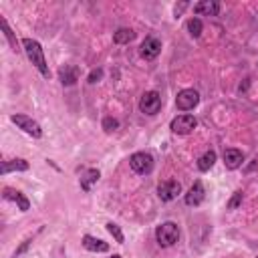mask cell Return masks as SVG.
Instances as JSON below:
<instances>
[{"mask_svg":"<svg viewBox=\"0 0 258 258\" xmlns=\"http://www.w3.org/2000/svg\"><path fill=\"white\" fill-rule=\"evenodd\" d=\"M161 109V95L157 91H147L139 99V111L143 115H155Z\"/></svg>","mask_w":258,"mask_h":258,"instance_id":"3","label":"cell"},{"mask_svg":"<svg viewBox=\"0 0 258 258\" xmlns=\"http://www.w3.org/2000/svg\"><path fill=\"white\" fill-rule=\"evenodd\" d=\"M187 30H189V34H191L194 38H198V36L202 34V30H204L202 20H200V18H189V20H187Z\"/></svg>","mask_w":258,"mask_h":258,"instance_id":"20","label":"cell"},{"mask_svg":"<svg viewBox=\"0 0 258 258\" xmlns=\"http://www.w3.org/2000/svg\"><path fill=\"white\" fill-rule=\"evenodd\" d=\"M99 177H101V171H99V169H95V167L87 169V171L81 175V189H83V191H91L93 183H97Z\"/></svg>","mask_w":258,"mask_h":258,"instance_id":"16","label":"cell"},{"mask_svg":"<svg viewBox=\"0 0 258 258\" xmlns=\"http://www.w3.org/2000/svg\"><path fill=\"white\" fill-rule=\"evenodd\" d=\"M10 119H12V123H14L18 129H22L24 133H28V135H32V137H36V139H38V137H42V129H40V125H38L32 117L16 113V115H12Z\"/></svg>","mask_w":258,"mask_h":258,"instance_id":"5","label":"cell"},{"mask_svg":"<svg viewBox=\"0 0 258 258\" xmlns=\"http://www.w3.org/2000/svg\"><path fill=\"white\" fill-rule=\"evenodd\" d=\"M204 198H206V191H204L202 181H194V185H191L189 191L185 194V204L196 208V206H200V204L204 202Z\"/></svg>","mask_w":258,"mask_h":258,"instance_id":"12","label":"cell"},{"mask_svg":"<svg viewBox=\"0 0 258 258\" xmlns=\"http://www.w3.org/2000/svg\"><path fill=\"white\" fill-rule=\"evenodd\" d=\"M196 125H198L196 117L185 113V115H177L175 119H171L169 129H171L175 135H187V133H191V131L196 129Z\"/></svg>","mask_w":258,"mask_h":258,"instance_id":"6","label":"cell"},{"mask_svg":"<svg viewBox=\"0 0 258 258\" xmlns=\"http://www.w3.org/2000/svg\"><path fill=\"white\" fill-rule=\"evenodd\" d=\"M155 240L161 248H169L179 240V228L175 222H163L155 228Z\"/></svg>","mask_w":258,"mask_h":258,"instance_id":"2","label":"cell"},{"mask_svg":"<svg viewBox=\"0 0 258 258\" xmlns=\"http://www.w3.org/2000/svg\"><path fill=\"white\" fill-rule=\"evenodd\" d=\"M117 127H119V121H117V119H113V117H105V119H103V129H105L107 133L115 131Z\"/></svg>","mask_w":258,"mask_h":258,"instance_id":"23","label":"cell"},{"mask_svg":"<svg viewBox=\"0 0 258 258\" xmlns=\"http://www.w3.org/2000/svg\"><path fill=\"white\" fill-rule=\"evenodd\" d=\"M244 161V153L240 149H226L224 151V163L228 169H238Z\"/></svg>","mask_w":258,"mask_h":258,"instance_id":"13","label":"cell"},{"mask_svg":"<svg viewBox=\"0 0 258 258\" xmlns=\"http://www.w3.org/2000/svg\"><path fill=\"white\" fill-rule=\"evenodd\" d=\"M141 56L145 58V60H153L159 52H161V40L159 38H155V36H147L143 42H141Z\"/></svg>","mask_w":258,"mask_h":258,"instance_id":"9","label":"cell"},{"mask_svg":"<svg viewBox=\"0 0 258 258\" xmlns=\"http://www.w3.org/2000/svg\"><path fill=\"white\" fill-rule=\"evenodd\" d=\"M79 77H81V71H79L77 64H64V67H60V71H58V79H60V83H62L64 87L75 85V83L79 81Z\"/></svg>","mask_w":258,"mask_h":258,"instance_id":"10","label":"cell"},{"mask_svg":"<svg viewBox=\"0 0 258 258\" xmlns=\"http://www.w3.org/2000/svg\"><path fill=\"white\" fill-rule=\"evenodd\" d=\"M129 165H131V169H133L135 173L147 175V173H151V169H153V157H151L149 153H145V151H137V153H133V155L129 157Z\"/></svg>","mask_w":258,"mask_h":258,"instance_id":"4","label":"cell"},{"mask_svg":"<svg viewBox=\"0 0 258 258\" xmlns=\"http://www.w3.org/2000/svg\"><path fill=\"white\" fill-rule=\"evenodd\" d=\"M220 12V2L216 0H202L194 6V14L198 16H216Z\"/></svg>","mask_w":258,"mask_h":258,"instance_id":"11","label":"cell"},{"mask_svg":"<svg viewBox=\"0 0 258 258\" xmlns=\"http://www.w3.org/2000/svg\"><path fill=\"white\" fill-rule=\"evenodd\" d=\"M179 194H181V185H179V181H175V179H167V181H161V183L157 185V196H159L161 202H171V200H175Z\"/></svg>","mask_w":258,"mask_h":258,"instance_id":"8","label":"cell"},{"mask_svg":"<svg viewBox=\"0 0 258 258\" xmlns=\"http://www.w3.org/2000/svg\"><path fill=\"white\" fill-rule=\"evenodd\" d=\"M4 200H12V202H16L18 204V208L22 210V212H26L28 208H30V202L18 191V189H12V187H4Z\"/></svg>","mask_w":258,"mask_h":258,"instance_id":"15","label":"cell"},{"mask_svg":"<svg viewBox=\"0 0 258 258\" xmlns=\"http://www.w3.org/2000/svg\"><path fill=\"white\" fill-rule=\"evenodd\" d=\"M133 38H135V32L131 28H117L113 32V42H117V44H127Z\"/></svg>","mask_w":258,"mask_h":258,"instance_id":"18","label":"cell"},{"mask_svg":"<svg viewBox=\"0 0 258 258\" xmlns=\"http://www.w3.org/2000/svg\"><path fill=\"white\" fill-rule=\"evenodd\" d=\"M214 163H216V151L210 149V151H206V153L198 159V169H200V171H208Z\"/></svg>","mask_w":258,"mask_h":258,"instance_id":"19","label":"cell"},{"mask_svg":"<svg viewBox=\"0 0 258 258\" xmlns=\"http://www.w3.org/2000/svg\"><path fill=\"white\" fill-rule=\"evenodd\" d=\"M22 46H24V52L28 56V60L38 69V73L42 77H50V71H48V64H46V58H44V50L40 46L38 40L34 38H22Z\"/></svg>","mask_w":258,"mask_h":258,"instance_id":"1","label":"cell"},{"mask_svg":"<svg viewBox=\"0 0 258 258\" xmlns=\"http://www.w3.org/2000/svg\"><path fill=\"white\" fill-rule=\"evenodd\" d=\"M26 169H28V161L22 159V157H16V159H10V161H2L0 173L6 175L10 171H26Z\"/></svg>","mask_w":258,"mask_h":258,"instance_id":"14","label":"cell"},{"mask_svg":"<svg viewBox=\"0 0 258 258\" xmlns=\"http://www.w3.org/2000/svg\"><path fill=\"white\" fill-rule=\"evenodd\" d=\"M0 24H2V30H4V34H6V38H8V42H10V46H12V50H18V44H16V38H14V32L10 30V26H8V22H6V18H4V16L0 18Z\"/></svg>","mask_w":258,"mask_h":258,"instance_id":"21","label":"cell"},{"mask_svg":"<svg viewBox=\"0 0 258 258\" xmlns=\"http://www.w3.org/2000/svg\"><path fill=\"white\" fill-rule=\"evenodd\" d=\"M30 244H32V240H30V238H26V240H24V242H22V244H20V248H18V250H16V252H14V258H16V256H20V254H22V252H26V248H28V246H30Z\"/></svg>","mask_w":258,"mask_h":258,"instance_id":"26","label":"cell"},{"mask_svg":"<svg viewBox=\"0 0 258 258\" xmlns=\"http://www.w3.org/2000/svg\"><path fill=\"white\" fill-rule=\"evenodd\" d=\"M101 79H103V71H101V69H93V71L89 73V77H87V83L95 85V83H99Z\"/></svg>","mask_w":258,"mask_h":258,"instance_id":"25","label":"cell"},{"mask_svg":"<svg viewBox=\"0 0 258 258\" xmlns=\"http://www.w3.org/2000/svg\"><path fill=\"white\" fill-rule=\"evenodd\" d=\"M83 246L87 248V250H91V252H107L109 250V244L107 242H103V240H99V238H95V236H83Z\"/></svg>","mask_w":258,"mask_h":258,"instance_id":"17","label":"cell"},{"mask_svg":"<svg viewBox=\"0 0 258 258\" xmlns=\"http://www.w3.org/2000/svg\"><path fill=\"white\" fill-rule=\"evenodd\" d=\"M185 8H187V2H179V4H175V8H173V14H175V16H181Z\"/></svg>","mask_w":258,"mask_h":258,"instance_id":"27","label":"cell"},{"mask_svg":"<svg viewBox=\"0 0 258 258\" xmlns=\"http://www.w3.org/2000/svg\"><path fill=\"white\" fill-rule=\"evenodd\" d=\"M242 191H234V196L230 198V202H228V210H236L240 204H242Z\"/></svg>","mask_w":258,"mask_h":258,"instance_id":"24","label":"cell"},{"mask_svg":"<svg viewBox=\"0 0 258 258\" xmlns=\"http://www.w3.org/2000/svg\"><path fill=\"white\" fill-rule=\"evenodd\" d=\"M111 258H121V256H117V254H113V256H111Z\"/></svg>","mask_w":258,"mask_h":258,"instance_id":"28","label":"cell"},{"mask_svg":"<svg viewBox=\"0 0 258 258\" xmlns=\"http://www.w3.org/2000/svg\"><path fill=\"white\" fill-rule=\"evenodd\" d=\"M107 230H109V234L115 238V242H117V244H123V240H125V238H123V232H121V228H119L117 224L109 222V224H107Z\"/></svg>","mask_w":258,"mask_h":258,"instance_id":"22","label":"cell"},{"mask_svg":"<svg viewBox=\"0 0 258 258\" xmlns=\"http://www.w3.org/2000/svg\"><path fill=\"white\" fill-rule=\"evenodd\" d=\"M198 103H200V93L194 91V89H183V91H179L177 97H175V107H177L179 111H189V109H194Z\"/></svg>","mask_w":258,"mask_h":258,"instance_id":"7","label":"cell"}]
</instances>
